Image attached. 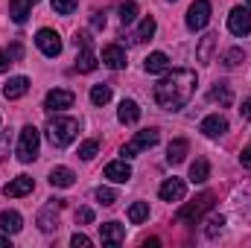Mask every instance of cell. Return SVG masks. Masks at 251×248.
<instances>
[{
  "label": "cell",
  "mask_w": 251,
  "mask_h": 248,
  "mask_svg": "<svg viewBox=\"0 0 251 248\" xmlns=\"http://www.w3.org/2000/svg\"><path fill=\"white\" fill-rule=\"evenodd\" d=\"M62 198H56V201H50L41 213H38V228L44 231V234H50L53 228H59V210H62Z\"/></svg>",
  "instance_id": "30bf717a"
},
{
  "label": "cell",
  "mask_w": 251,
  "mask_h": 248,
  "mask_svg": "<svg viewBox=\"0 0 251 248\" xmlns=\"http://www.w3.org/2000/svg\"><path fill=\"white\" fill-rule=\"evenodd\" d=\"M100 240L105 243V246H120L126 240V231L120 222H105V225H100Z\"/></svg>",
  "instance_id": "5bb4252c"
},
{
  "label": "cell",
  "mask_w": 251,
  "mask_h": 248,
  "mask_svg": "<svg viewBox=\"0 0 251 248\" xmlns=\"http://www.w3.org/2000/svg\"><path fill=\"white\" fill-rule=\"evenodd\" d=\"M240 164H243L246 170H251V146H249V149H243V155H240Z\"/></svg>",
  "instance_id": "ab89813d"
},
{
  "label": "cell",
  "mask_w": 251,
  "mask_h": 248,
  "mask_svg": "<svg viewBox=\"0 0 251 248\" xmlns=\"http://www.w3.org/2000/svg\"><path fill=\"white\" fill-rule=\"evenodd\" d=\"M35 44H38V50H41L47 59H56V56L62 53V38H59L56 29H38Z\"/></svg>",
  "instance_id": "ba28073f"
},
{
  "label": "cell",
  "mask_w": 251,
  "mask_h": 248,
  "mask_svg": "<svg viewBox=\"0 0 251 248\" xmlns=\"http://www.w3.org/2000/svg\"><path fill=\"white\" fill-rule=\"evenodd\" d=\"M149 219V204L146 201H134L131 207H128V222L131 225H140V222H146Z\"/></svg>",
  "instance_id": "f1b7e54d"
},
{
  "label": "cell",
  "mask_w": 251,
  "mask_h": 248,
  "mask_svg": "<svg viewBox=\"0 0 251 248\" xmlns=\"http://www.w3.org/2000/svg\"><path fill=\"white\" fill-rule=\"evenodd\" d=\"M213 50H216V35L213 32H207L201 41H199V50H196V59L201 64H210V56H213Z\"/></svg>",
  "instance_id": "cb8c5ba5"
},
{
  "label": "cell",
  "mask_w": 251,
  "mask_h": 248,
  "mask_svg": "<svg viewBox=\"0 0 251 248\" xmlns=\"http://www.w3.org/2000/svg\"><path fill=\"white\" fill-rule=\"evenodd\" d=\"M249 6H251V0H249Z\"/></svg>",
  "instance_id": "bcb514c9"
},
{
  "label": "cell",
  "mask_w": 251,
  "mask_h": 248,
  "mask_svg": "<svg viewBox=\"0 0 251 248\" xmlns=\"http://www.w3.org/2000/svg\"><path fill=\"white\" fill-rule=\"evenodd\" d=\"M117 120L126 123V125L137 123V120H140V105H137L134 99H123V102H120V108H117Z\"/></svg>",
  "instance_id": "ffe728a7"
},
{
  "label": "cell",
  "mask_w": 251,
  "mask_h": 248,
  "mask_svg": "<svg viewBox=\"0 0 251 248\" xmlns=\"http://www.w3.org/2000/svg\"><path fill=\"white\" fill-rule=\"evenodd\" d=\"M196 91V73L193 70H167V76L155 85V102L164 111H181Z\"/></svg>",
  "instance_id": "6da1fadb"
},
{
  "label": "cell",
  "mask_w": 251,
  "mask_h": 248,
  "mask_svg": "<svg viewBox=\"0 0 251 248\" xmlns=\"http://www.w3.org/2000/svg\"><path fill=\"white\" fill-rule=\"evenodd\" d=\"M9 64H12L9 53H3V50H0V73H6V70H9Z\"/></svg>",
  "instance_id": "60d3db41"
},
{
  "label": "cell",
  "mask_w": 251,
  "mask_h": 248,
  "mask_svg": "<svg viewBox=\"0 0 251 248\" xmlns=\"http://www.w3.org/2000/svg\"><path fill=\"white\" fill-rule=\"evenodd\" d=\"M97 152H100V143H97V140H85V143L79 146V158H82V161H91Z\"/></svg>",
  "instance_id": "d6a6232c"
},
{
  "label": "cell",
  "mask_w": 251,
  "mask_h": 248,
  "mask_svg": "<svg viewBox=\"0 0 251 248\" xmlns=\"http://www.w3.org/2000/svg\"><path fill=\"white\" fill-rule=\"evenodd\" d=\"M243 59H246V53H243L240 47H231V50L222 56V64H225V67H237V64L243 62Z\"/></svg>",
  "instance_id": "1f68e13d"
},
{
  "label": "cell",
  "mask_w": 251,
  "mask_h": 248,
  "mask_svg": "<svg viewBox=\"0 0 251 248\" xmlns=\"http://www.w3.org/2000/svg\"><path fill=\"white\" fill-rule=\"evenodd\" d=\"M158 140H161V131H158V128H143V131H137V134L123 146V158H134V155H140L143 149H152Z\"/></svg>",
  "instance_id": "8992f818"
},
{
  "label": "cell",
  "mask_w": 251,
  "mask_h": 248,
  "mask_svg": "<svg viewBox=\"0 0 251 248\" xmlns=\"http://www.w3.org/2000/svg\"><path fill=\"white\" fill-rule=\"evenodd\" d=\"M44 131H47V140H50L53 146L64 149V146H70V143L76 140V134H79V123H76L73 117H53Z\"/></svg>",
  "instance_id": "7a4b0ae2"
},
{
  "label": "cell",
  "mask_w": 251,
  "mask_h": 248,
  "mask_svg": "<svg viewBox=\"0 0 251 248\" xmlns=\"http://www.w3.org/2000/svg\"><path fill=\"white\" fill-rule=\"evenodd\" d=\"M76 181V175H73V170H67V167H56L53 173H50V184L53 187H73Z\"/></svg>",
  "instance_id": "83f0119b"
},
{
  "label": "cell",
  "mask_w": 251,
  "mask_h": 248,
  "mask_svg": "<svg viewBox=\"0 0 251 248\" xmlns=\"http://www.w3.org/2000/svg\"><path fill=\"white\" fill-rule=\"evenodd\" d=\"M228 29L234 32V35H249L251 32V12L249 9H243V6H234L231 9V15H228Z\"/></svg>",
  "instance_id": "9c48e42d"
},
{
  "label": "cell",
  "mask_w": 251,
  "mask_h": 248,
  "mask_svg": "<svg viewBox=\"0 0 251 248\" xmlns=\"http://www.w3.org/2000/svg\"><path fill=\"white\" fill-rule=\"evenodd\" d=\"M170 3H173V0H170Z\"/></svg>",
  "instance_id": "7dc6e473"
},
{
  "label": "cell",
  "mask_w": 251,
  "mask_h": 248,
  "mask_svg": "<svg viewBox=\"0 0 251 248\" xmlns=\"http://www.w3.org/2000/svg\"><path fill=\"white\" fill-rule=\"evenodd\" d=\"M105 178L108 181H114V184H126L128 178H131V167H128V161H111L108 167H105Z\"/></svg>",
  "instance_id": "9a60e30c"
},
{
  "label": "cell",
  "mask_w": 251,
  "mask_h": 248,
  "mask_svg": "<svg viewBox=\"0 0 251 248\" xmlns=\"http://www.w3.org/2000/svg\"><path fill=\"white\" fill-rule=\"evenodd\" d=\"M35 3H38V0H35Z\"/></svg>",
  "instance_id": "c3c4849f"
},
{
  "label": "cell",
  "mask_w": 251,
  "mask_h": 248,
  "mask_svg": "<svg viewBox=\"0 0 251 248\" xmlns=\"http://www.w3.org/2000/svg\"><path fill=\"white\" fill-rule=\"evenodd\" d=\"M32 3L35 0H9V18L15 24H26V18L32 12Z\"/></svg>",
  "instance_id": "d6986e66"
},
{
  "label": "cell",
  "mask_w": 251,
  "mask_h": 248,
  "mask_svg": "<svg viewBox=\"0 0 251 248\" xmlns=\"http://www.w3.org/2000/svg\"><path fill=\"white\" fill-rule=\"evenodd\" d=\"M111 99V85H94L91 88V102L100 108V105H105Z\"/></svg>",
  "instance_id": "f546056e"
},
{
  "label": "cell",
  "mask_w": 251,
  "mask_h": 248,
  "mask_svg": "<svg viewBox=\"0 0 251 248\" xmlns=\"http://www.w3.org/2000/svg\"><path fill=\"white\" fill-rule=\"evenodd\" d=\"M240 117H243V120H251V97L240 105Z\"/></svg>",
  "instance_id": "f35d334b"
},
{
  "label": "cell",
  "mask_w": 251,
  "mask_h": 248,
  "mask_svg": "<svg viewBox=\"0 0 251 248\" xmlns=\"http://www.w3.org/2000/svg\"><path fill=\"white\" fill-rule=\"evenodd\" d=\"M184 193H187V184H184L181 178H167V181L161 184V190H158L161 201H181Z\"/></svg>",
  "instance_id": "8fae6325"
},
{
  "label": "cell",
  "mask_w": 251,
  "mask_h": 248,
  "mask_svg": "<svg viewBox=\"0 0 251 248\" xmlns=\"http://www.w3.org/2000/svg\"><path fill=\"white\" fill-rule=\"evenodd\" d=\"M210 24V0H196L187 12V29L199 32Z\"/></svg>",
  "instance_id": "52a82bcc"
},
{
  "label": "cell",
  "mask_w": 251,
  "mask_h": 248,
  "mask_svg": "<svg viewBox=\"0 0 251 248\" xmlns=\"http://www.w3.org/2000/svg\"><path fill=\"white\" fill-rule=\"evenodd\" d=\"M70 105H73V94H70V91H62V88L50 91L47 99H44V108H47V111H64V108H70Z\"/></svg>",
  "instance_id": "4fadbf2b"
},
{
  "label": "cell",
  "mask_w": 251,
  "mask_h": 248,
  "mask_svg": "<svg viewBox=\"0 0 251 248\" xmlns=\"http://www.w3.org/2000/svg\"><path fill=\"white\" fill-rule=\"evenodd\" d=\"M32 187H35V181H32L29 175H18V178H12L9 184L3 187V193H6L9 198H21V196L32 193Z\"/></svg>",
  "instance_id": "2e32d148"
},
{
  "label": "cell",
  "mask_w": 251,
  "mask_h": 248,
  "mask_svg": "<svg viewBox=\"0 0 251 248\" xmlns=\"http://www.w3.org/2000/svg\"><path fill=\"white\" fill-rule=\"evenodd\" d=\"M73 41H76V47L82 50V53L76 56V64H73V67H76L79 73H94L100 62H97V56H94V50H91V35H88V32H76Z\"/></svg>",
  "instance_id": "5b68a950"
},
{
  "label": "cell",
  "mask_w": 251,
  "mask_h": 248,
  "mask_svg": "<svg viewBox=\"0 0 251 248\" xmlns=\"http://www.w3.org/2000/svg\"><path fill=\"white\" fill-rule=\"evenodd\" d=\"M38 146H41V131L35 125H24L21 137H18V161L21 164L35 161L38 158Z\"/></svg>",
  "instance_id": "3957f363"
},
{
  "label": "cell",
  "mask_w": 251,
  "mask_h": 248,
  "mask_svg": "<svg viewBox=\"0 0 251 248\" xmlns=\"http://www.w3.org/2000/svg\"><path fill=\"white\" fill-rule=\"evenodd\" d=\"M70 246L73 248H88L91 246V237H85V234H73V237H70Z\"/></svg>",
  "instance_id": "74e56055"
},
{
  "label": "cell",
  "mask_w": 251,
  "mask_h": 248,
  "mask_svg": "<svg viewBox=\"0 0 251 248\" xmlns=\"http://www.w3.org/2000/svg\"><path fill=\"white\" fill-rule=\"evenodd\" d=\"M210 207H213V193H201L199 198H193L190 204H184V207L176 213V222H181V225H196Z\"/></svg>",
  "instance_id": "277c9868"
},
{
  "label": "cell",
  "mask_w": 251,
  "mask_h": 248,
  "mask_svg": "<svg viewBox=\"0 0 251 248\" xmlns=\"http://www.w3.org/2000/svg\"><path fill=\"white\" fill-rule=\"evenodd\" d=\"M97 201H100V204H105V207H111V204L117 201V193H114V190H108V187H100V190H97Z\"/></svg>",
  "instance_id": "e575fe53"
},
{
  "label": "cell",
  "mask_w": 251,
  "mask_h": 248,
  "mask_svg": "<svg viewBox=\"0 0 251 248\" xmlns=\"http://www.w3.org/2000/svg\"><path fill=\"white\" fill-rule=\"evenodd\" d=\"M187 149H190V143L184 140V137L173 140V143L167 146V161H170V164H181V161L187 158Z\"/></svg>",
  "instance_id": "603a6c76"
},
{
  "label": "cell",
  "mask_w": 251,
  "mask_h": 248,
  "mask_svg": "<svg viewBox=\"0 0 251 248\" xmlns=\"http://www.w3.org/2000/svg\"><path fill=\"white\" fill-rule=\"evenodd\" d=\"M21 53H24V50H21V44H12V50H9V59H21Z\"/></svg>",
  "instance_id": "ee69618b"
},
{
  "label": "cell",
  "mask_w": 251,
  "mask_h": 248,
  "mask_svg": "<svg viewBox=\"0 0 251 248\" xmlns=\"http://www.w3.org/2000/svg\"><path fill=\"white\" fill-rule=\"evenodd\" d=\"M6 146H9V134H3V140H0V164L6 158Z\"/></svg>",
  "instance_id": "7bdbcfd3"
},
{
  "label": "cell",
  "mask_w": 251,
  "mask_h": 248,
  "mask_svg": "<svg viewBox=\"0 0 251 248\" xmlns=\"http://www.w3.org/2000/svg\"><path fill=\"white\" fill-rule=\"evenodd\" d=\"M91 24H94L97 29H102V26H105V15H100V12H97V15L91 18Z\"/></svg>",
  "instance_id": "b9f144b4"
},
{
  "label": "cell",
  "mask_w": 251,
  "mask_h": 248,
  "mask_svg": "<svg viewBox=\"0 0 251 248\" xmlns=\"http://www.w3.org/2000/svg\"><path fill=\"white\" fill-rule=\"evenodd\" d=\"M143 67H146V73H167L170 70V59H167V53H149Z\"/></svg>",
  "instance_id": "4316f807"
},
{
  "label": "cell",
  "mask_w": 251,
  "mask_h": 248,
  "mask_svg": "<svg viewBox=\"0 0 251 248\" xmlns=\"http://www.w3.org/2000/svg\"><path fill=\"white\" fill-rule=\"evenodd\" d=\"M155 26H158V24H155V18H152V15H146V18L140 21L137 32L131 35V41H134V44H143V41H149V38L155 35Z\"/></svg>",
  "instance_id": "d4e9b609"
},
{
  "label": "cell",
  "mask_w": 251,
  "mask_h": 248,
  "mask_svg": "<svg viewBox=\"0 0 251 248\" xmlns=\"http://www.w3.org/2000/svg\"><path fill=\"white\" fill-rule=\"evenodd\" d=\"M199 131L201 134H207V137H222L225 131H228V120L222 117V114H207L201 125H199Z\"/></svg>",
  "instance_id": "7c38bea8"
},
{
  "label": "cell",
  "mask_w": 251,
  "mask_h": 248,
  "mask_svg": "<svg viewBox=\"0 0 251 248\" xmlns=\"http://www.w3.org/2000/svg\"><path fill=\"white\" fill-rule=\"evenodd\" d=\"M76 222H79V225H91V222H94V210H91V207H79V210H76Z\"/></svg>",
  "instance_id": "8d00e7d4"
},
{
  "label": "cell",
  "mask_w": 251,
  "mask_h": 248,
  "mask_svg": "<svg viewBox=\"0 0 251 248\" xmlns=\"http://www.w3.org/2000/svg\"><path fill=\"white\" fill-rule=\"evenodd\" d=\"M222 225H225V219H222V216H210V219H207L204 234H207V237H216V234L222 231Z\"/></svg>",
  "instance_id": "d590c367"
},
{
  "label": "cell",
  "mask_w": 251,
  "mask_h": 248,
  "mask_svg": "<svg viewBox=\"0 0 251 248\" xmlns=\"http://www.w3.org/2000/svg\"><path fill=\"white\" fill-rule=\"evenodd\" d=\"M50 3L59 15H73V9L79 6V0H50Z\"/></svg>",
  "instance_id": "836d02e7"
},
{
  "label": "cell",
  "mask_w": 251,
  "mask_h": 248,
  "mask_svg": "<svg viewBox=\"0 0 251 248\" xmlns=\"http://www.w3.org/2000/svg\"><path fill=\"white\" fill-rule=\"evenodd\" d=\"M210 178V164L204 161V158H196L193 164H190V181L193 184H204Z\"/></svg>",
  "instance_id": "44dd1931"
},
{
  "label": "cell",
  "mask_w": 251,
  "mask_h": 248,
  "mask_svg": "<svg viewBox=\"0 0 251 248\" xmlns=\"http://www.w3.org/2000/svg\"><path fill=\"white\" fill-rule=\"evenodd\" d=\"M0 228H3L6 234H18V231L24 228L21 213H18V210H3V213H0Z\"/></svg>",
  "instance_id": "7402d4cb"
},
{
  "label": "cell",
  "mask_w": 251,
  "mask_h": 248,
  "mask_svg": "<svg viewBox=\"0 0 251 248\" xmlns=\"http://www.w3.org/2000/svg\"><path fill=\"white\" fill-rule=\"evenodd\" d=\"M134 18H137V3L134 0H126L123 6H120V24L128 26V24H134Z\"/></svg>",
  "instance_id": "4dcf8cb0"
},
{
  "label": "cell",
  "mask_w": 251,
  "mask_h": 248,
  "mask_svg": "<svg viewBox=\"0 0 251 248\" xmlns=\"http://www.w3.org/2000/svg\"><path fill=\"white\" fill-rule=\"evenodd\" d=\"M0 246H12V240H9V237H3V234H0Z\"/></svg>",
  "instance_id": "f6af8a7d"
},
{
  "label": "cell",
  "mask_w": 251,
  "mask_h": 248,
  "mask_svg": "<svg viewBox=\"0 0 251 248\" xmlns=\"http://www.w3.org/2000/svg\"><path fill=\"white\" fill-rule=\"evenodd\" d=\"M26 91H29V79H26V76H12V79L3 85V97H6V99H21Z\"/></svg>",
  "instance_id": "e0dca14e"
},
{
  "label": "cell",
  "mask_w": 251,
  "mask_h": 248,
  "mask_svg": "<svg viewBox=\"0 0 251 248\" xmlns=\"http://www.w3.org/2000/svg\"><path fill=\"white\" fill-rule=\"evenodd\" d=\"M210 99H213V102H219L222 108H228V105L234 102V94H231V88H228L225 82H216V85L210 88Z\"/></svg>",
  "instance_id": "484cf974"
},
{
  "label": "cell",
  "mask_w": 251,
  "mask_h": 248,
  "mask_svg": "<svg viewBox=\"0 0 251 248\" xmlns=\"http://www.w3.org/2000/svg\"><path fill=\"white\" fill-rule=\"evenodd\" d=\"M102 64H105V67H111V70L126 67V50L120 47V44H108V47L102 50Z\"/></svg>",
  "instance_id": "ac0fdd59"
}]
</instances>
